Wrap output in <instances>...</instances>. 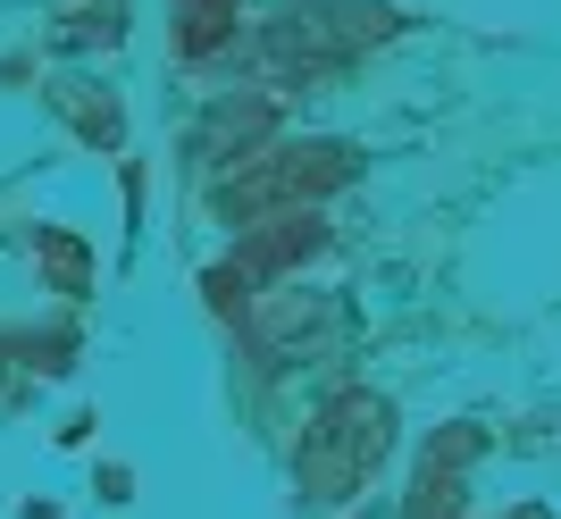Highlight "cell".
I'll return each mask as SVG.
<instances>
[{
	"instance_id": "4",
	"label": "cell",
	"mask_w": 561,
	"mask_h": 519,
	"mask_svg": "<svg viewBox=\"0 0 561 519\" xmlns=\"http://www.w3.org/2000/svg\"><path fill=\"white\" fill-rule=\"evenodd\" d=\"M319 243H328L319 210H277V218H252V227H243V252H234V260L268 285V277H285V268H302Z\"/></svg>"
},
{
	"instance_id": "12",
	"label": "cell",
	"mask_w": 561,
	"mask_h": 519,
	"mask_svg": "<svg viewBox=\"0 0 561 519\" xmlns=\"http://www.w3.org/2000/svg\"><path fill=\"white\" fill-rule=\"evenodd\" d=\"M512 519H545V511H537V503H528V511H512Z\"/></svg>"
},
{
	"instance_id": "8",
	"label": "cell",
	"mask_w": 561,
	"mask_h": 519,
	"mask_svg": "<svg viewBox=\"0 0 561 519\" xmlns=\"http://www.w3.org/2000/svg\"><path fill=\"white\" fill-rule=\"evenodd\" d=\"M168 43L176 59H210V50L234 43V25H243V0H168Z\"/></svg>"
},
{
	"instance_id": "1",
	"label": "cell",
	"mask_w": 561,
	"mask_h": 519,
	"mask_svg": "<svg viewBox=\"0 0 561 519\" xmlns=\"http://www.w3.org/2000/svg\"><path fill=\"white\" fill-rule=\"evenodd\" d=\"M386 445H394V402L369 394V385H344V394L319 402V419H310L302 436V495L310 503H352L360 486H369V470L386 461Z\"/></svg>"
},
{
	"instance_id": "6",
	"label": "cell",
	"mask_w": 561,
	"mask_h": 519,
	"mask_svg": "<svg viewBox=\"0 0 561 519\" xmlns=\"http://www.w3.org/2000/svg\"><path fill=\"white\" fill-rule=\"evenodd\" d=\"M268 126H277V101L268 93H227L210 109V126H202V142H193V151H202V160L210 168H227V160H260V142H268Z\"/></svg>"
},
{
	"instance_id": "2",
	"label": "cell",
	"mask_w": 561,
	"mask_h": 519,
	"mask_svg": "<svg viewBox=\"0 0 561 519\" xmlns=\"http://www.w3.org/2000/svg\"><path fill=\"white\" fill-rule=\"evenodd\" d=\"M386 34H394V9H377V0H285L260 25V68L328 76V68H352L360 50H377Z\"/></svg>"
},
{
	"instance_id": "11",
	"label": "cell",
	"mask_w": 561,
	"mask_h": 519,
	"mask_svg": "<svg viewBox=\"0 0 561 519\" xmlns=\"http://www.w3.org/2000/svg\"><path fill=\"white\" fill-rule=\"evenodd\" d=\"M252 268H243V260H227V268H210V310L218 319H252Z\"/></svg>"
},
{
	"instance_id": "13",
	"label": "cell",
	"mask_w": 561,
	"mask_h": 519,
	"mask_svg": "<svg viewBox=\"0 0 561 519\" xmlns=\"http://www.w3.org/2000/svg\"><path fill=\"white\" fill-rule=\"evenodd\" d=\"M0 360H9V335H0Z\"/></svg>"
},
{
	"instance_id": "10",
	"label": "cell",
	"mask_w": 561,
	"mask_h": 519,
	"mask_svg": "<svg viewBox=\"0 0 561 519\" xmlns=\"http://www.w3.org/2000/svg\"><path fill=\"white\" fill-rule=\"evenodd\" d=\"M126 34V0H76L68 9V43H117Z\"/></svg>"
},
{
	"instance_id": "3",
	"label": "cell",
	"mask_w": 561,
	"mask_h": 519,
	"mask_svg": "<svg viewBox=\"0 0 561 519\" xmlns=\"http://www.w3.org/2000/svg\"><path fill=\"white\" fill-rule=\"evenodd\" d=\"M360 176V151L352 142H285V151H260L252 168H234L218 185V210L227 218H268V210H310L319 193L352 185Z\"/></svg>"
},
{
	"instance_id": "9",
	"label": "cell",
	"mask_w": 561,
	"mask_h": 519,
	"mask_svg": "<svg viewBox=\"0 0 561 519\" xmlns=\"http://www.w3.org/2000/svg\"><path fill=\"white\" fill-rule=\"evenodd\" d=\"M34 268L50 277V293H93V252L68 235V227H34Z\"/></svg>"
},
{
	"instance_id": "5",
	"label": "cell",
	"mask_w": 561,
	"mask_h": 519,
	"mask_svg": "<svg viewBox=\"0 0 561 519\" xmlns=\"http://www.w3.org/2000/svg\"><path fill=\"white\" fill-rule=\"evenodd\" d=\"M478 427H453V436H436L420 461V486H411V511L402 519H461V470L478 461Z\"/></svg>"
},
{
	"instance_id": "7",
	"label": "cell",
	"mask_w": 561,
	"mask_h": 519,
	"mask_svg": "<svg viewBox=\"0 0 561 519\" xmlns=\"http://www.w3.org/2000/svg\"><path fill=\"white\" fill-rule=\"evenodd\" d=\"M43 93H50V109H59V118H68L84 142H93V151H117V142H126V109L101 93L93 76H50Z\"/></svg>"
}]
</instances>
